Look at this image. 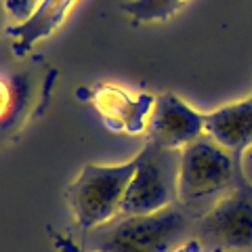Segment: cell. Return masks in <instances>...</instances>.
Returning a JSON list of instances; mask_svg holds the SVG:
<instances>
[{
	"label": "cell",
	"mask_w": 252,
	"mask_h": 252,
	"mask_svg": "<svg viewBox=\"0 0 252 252\" xmlns=\"http://www.w3.org/2000/svg\"><path fill=\"white\" fill-rule=\"evenodd\" d=\"M175 252H202L198 246H195V244L191 242V240H185L183 244H181V246L175 250Z\"/></svg>",
	"instance_id": "14"
},
{
	"label": "cell",
	"mask_w": 252,
	"mask_h": 252,
	"mask_svg": "<svg viewBox=\"0 0 252 252\" xmlns=\"http://www.w3.org/2000/svg\"><path fill=\"white\" fill-rule=\"evenodd\" d=\"M4 21H6V11H4V6H2V0H0V34H2V32H6Z\"/></svg>",
	"instance_id": "15"
},
{
	"label": "cell",
	"mask_w": 252,
	"mask_h": 252,
	"mask_svg": "<svg viewBox=\"0 0 252 252\" xmlns=\"http://www.w3.org/2000/svg\"><path fill=\"white\" fill-rule=\"evenodd\" d=\"M179 162L181 149L145 141L135 156V172L120 215H147L175 204L179 195Z\"/></svg>",
	"instance_id": "5"
},
{
	"label": "cell",
	"mask_w": 252,
	"mask_h": 252,
	"mask_svg": "<svg viewBox=\"0 0 252 252\" xmlns=\"http://www.w3.org/2000/svg\"><path fill=\"white\" fill-rule=\"evenodd\" d=\"M49 238L53 240V246L59 252H97V250H89L86 246H82L80 242H76L74 238H69L65 233H59L49 227Z\"/></svg>",
	"instance_id": "13"
},
{
	"label": "cell",
	"mask_w": 252,
	"mask_h": 252,
	"mask_svg": "<svg viewBox=\"0 0 252 252\" xmlns=\"http://www.w3.org/2000/svg\"><path fill=\"white\" fill-rule=\"evenodd\" d=\"M53 78L55 72L42 78L30 72L0 74V141L17 135L30 116L42 112Z\"/></svg>",
	"instance_id": "6"
},
{
	"label": "cell",
	"mask_w": 252,
	"mask_h": 252,
	"mask_svg": "<svg viewBox=\"0 0 252 252\" xmlns=\"http://www.w3.org/2000/svg\"><path fill=\"white\" fill-rule=\"evenodd\" d=\"M244 175V164L208 135L181 149L177 202L198 219Z\"/></svg>",
	"instance_id": "2"
},
{
	"label": "cell",
	"mask_w": 252,
	"mask_h": 252,
	"mask_svg": "<svg viewBox=\"0 0 252 252\" xmlns=\"http://www.w3.org/2000/svg\"><path fill=\"white\" fill-rule=\"evenodd\" d=\"M189 240L202 252H252V183L246 175L195 219Z\"/></svg>",
	"instance_id": "4"
},
{
	"label": "cell",
	"mask_w": 252,
	"mask_h": 252,
	"mask_svg": "<svg viewBox=\"0 0 252 252\" xmlns=\"http://www.w3.org/2000/svg\"><path fill=\"white\" fill-rule=\"evenodd\" d=\"M204 135V114L175 93L158 94L147 124V141L162 147L183 149Z\"/></svg>",
	"instance_id": "8"
},
{
	"label": "cell",
	"mask_w": 252,
	"mask_h": 252,
	"mask_svg": "<svg viewBox=\"0 0 252 252\" xmlns=\"http://www.w3.org/2000/svg\"><path fill=\"white\" fill-rule=\"evenodd\" d=\"M132 172L135 158L120 164H86L78 172L65 189V200L82 231H91L120 215Z\"/></svg>",
	"instance_id": "3"
},
{
	"label": "cell",
	"mask_w": 252,
	"mask_h": 252,
	"mask_svg": "<svg viewBox=\"0 0 252 252\" xmlns=\"http://www.w3.org/2000/svg\"><path fill=\"white\" fill-rule=\"evenodd\" d=\"M38 4H40V0H2L6 17H11L15 23L26 21L36 11Z\"/></svg>",
	"instance_id": "12"
},
{
	"label": "cell",
	"mask_w": 252,
	"mask_h": 252,
	"mask_svg": "<svg viewBox=\"0 0 252 252\" xmlns=\"http://www.w3.org/2000/svg\"><path fill=\"white\" fill-rule=\"evenodd\" d=\"M189 0H128L120 9L135 23H162L177 15Z\"/></svg>",
	"instance_id": "11"
},
{
	"label": "cell",
	"mask_w": 252,
	"mask_h": 252,
	"mask_svg": "<svg viewBox=\"0 0 252 252\" xmlns=\"http://www.w3.org/2000/svg\"><path fill=\"white\" fill-rule=\"evenodd\" d=\"M204 130L244 164V154L252 147V94L204 114Z\"/></svg>",
	"instance_id": "9"
},
{
	"label": "cell",
	"mask_w": 252,
	"mask_h": 252,
	"mask_svg": "<svg viewBox=\"0 0 252 252\" xmlns=\"http://www.w3.org/2000/svg\"><path fill=\"white\" fill-rule=\"evenodd\" d=\"M91 101L107 130L141 135L149 124L156 97L149 93H130L114 82H99L91 91Z\"/></svg>",
	"instance_id": "7"
},
{
	"label": "cell",
	"mask_w": 252,
	"mask_h": 252,
	"mask_svg": "<svg viewBox=\"0 0 252 252\" xmlns=\"http://www.w3.org/2000/svg\"><path fill=\"white\" fill-rule=\"evenodd\" d=\"M195 217L179 202L147 212L118 215L84 231L82 246L97 252H175L193 231Z\"/></svg>",
	"instance_id": "1"
},
{
	"label": "cell",
	"mask_w": 252,
	"mask_h": 252,
	"mask_svg": "<svg viewBox=\"0 0 252 252\" xmlns=\"http://www.w3.org/2000/svg\"><path fill=\"white\" fill-rule=\"evenodd\" d=\"M78 0H40L36 11L26 21L6 28L15 57L28 55L38 42L51 38L57 32Z\"/></svg>",
	"instance_id": "10"
}]
</instances>
